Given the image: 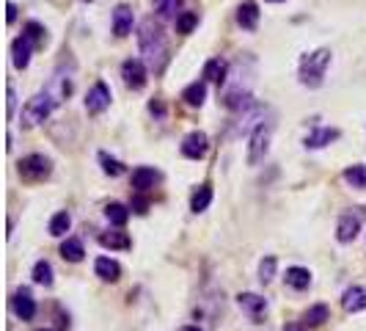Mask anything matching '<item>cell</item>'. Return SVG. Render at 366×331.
Instances as JSON below:
<instances>
[{
	"instance_id": "obj_18",
	"label": "cell",
	"mask_w": 366,
	"mask_h": 331,
	"mask_svg": "<svg viewBox=\"0 0 366 331\" xmlns=\"http://www.w3.org/2000/svg\"><path fill=\"white\" fill-rule=\"evenodd\" d=\"M284 282H286V287L303 293V290L311 287V271H308V268H300V265H292V268H286Z\"/></svg>"
},
{
	"instance_id": "obj_3",
	"label": "cell",
	"mask_w": 366,
	"mask_h": 331,
	"mask_svg": "<svg viewBox=\"0 0 366 331\" xmlns=\"http://www.w3.org/2000/svg\"><path fill=\"white\" fill-rule=\"evenodd\" d=\"M273 130H276V122H273V119H262V122L254 127V133H251V138H248V155H245L248 166H259V163L267 157L270 141H273Z\"/></svg>"
},
{
	"instance_id": "obj_31",
	"label": "cell",
	"mask_w": 366,
	"mask_h": 331,
	"mask_svg": "<svg viewBox=\"0 0 366 331\" xmlns=\"http://www.w3.org/2000/svg\"><path fill=\"white\" fill-rule=\"evenodd\" d=\"M196 25H199V14L196 12H182L176 17V34H193Z\"/></svg>"
},
{
	"instance_id": "obj_23",
	"label": "cell",
	"mask_w": 366,
	"mask_h": 331,
	"mask_svg": "<svg viewBox=\"0 0 366 331\" xmlns=\"http://www.w3.org/2000/svg\"><path fill=\"white\" fill-rule=\"evenodd\" d=\"M182 100H185L191 108H202V105H204V100H207V86H204L202 80L191 83L185 91H182Z\"/></svg>"
},
{
	"instance_id": "obj_9",
	"label": "cell",
	"mask_w": 366,
	"mask_h": 331,
	"mask_svg": "<svg viewBox=\"0 0 366 331\" xmlns=\"http://www.w3.org/2000/svg\"><path fill=\"white\" fill-rule=\"evenodd\" d=\"M108 105H110V89H108L105 80H97V83L88 89V94H86V111H88L91 116H97V113L108 111Z\"/></svg>"
},
{
	"instance_id": "obj_36",
	"label": "cell",
	"mask_w": 366,
	"mask_h": 331,
	"mask_svg": "<svg viewBox=\"0 0 366 331\" xmlns=\"http://www.w3.org/2000/svg\"><path fill=\"white\" fill-rule=\"evenodd\" d=\"M6 100H9V113H6V116H9V122H12V119H14V111H17V94H14V86H12V83H9V89H6Z\"/></svg>"
},
{
	"instance_id": "obj_17",
	"label": "cell",
	"mask_w": 366,
	"mask_h": 331,
	"mask_svg": "<svg viewBox=\"0 0 366 331\" xmlns=\"http://www.w3.org/2000/svg\"><path fill=\"white\" fill-rule=\"evenodd\" d=\"M132 9L130 6H116V12H113V34L119 36V39H124V36H130V31H132Z\"/></svg>"
},
{
	"instance_id": "obj_1",
	"label": "cell",
	"mask_w": 366,
	"mask_h": 331,
	"mask_svg": "<svg viewBox=\"0 0 366 331\" xmlns=\"http://www.w3.org/2000/svg\"><path fill=\"white\" fill-rule=\"evenodd\" d=\"M138 45H141V56L151 64V67H160L168 47H165V34L162 28L149 17L141 23V34H138Z\"/></svg>"
},
{
	"instance_id": "obj_26",
	"label": "cell",
	"mask_w": 366,
	"mask_h": 331,
	"mask_svg": "<svg viewBox=\"0 0 366 331\" xmlns=\"http://www.w3.org/2000/svg\"><path fill=\"white\" fill-rule=\"evenodd\" d=\"M105 218H108L113 227H124V224L130 221V210H127L124 205L113 202V205H108V207H105Z\"/></svg>"
},
{
	"instance_id": "obj_4",
	"label": "cell",
	"mask_w": 366,
	"mask_h": 331,
	"mask_svg": "<svg viewBox=\"0 0 366 331\" xmlns=\"http://www.w3.org/2000/svg\"><path fill=\"white\" fill-rule=\"evenodd\" d=\"M56 105H58V102H56V97H53L50 91H39L36 97H31V100L25 102V108H23V124H25V127L42 124V122L53 113Z\"/></svg>"
},
{
	"instance_id": "obj_22",
	"label": "cell",
	"mask_w": 366,
	"mask_h": 331,
	"mask_svg": "<svg viewBox=\"0 0 366 331\" xmlns=\"http://www.w3.org/2000/svg\"><path fill=\"white\" fill-rule=\"evenodd\" d=\"M341 177H344L347 185H352V188H358V191H366V166H363V163L347 166Z\"/></svg>"
},
{
	"instance_id": "obj_10",
	"label": "cell",
	"mask_w": 366,
	"mask_h": 331,
	"mask_svg": "<svg viewBox=\"0 0 366 331\" xmlns=\"http://www.w3.org/2000/svg\"><path fill=\"white\" fill-rule=\"evenodd\" d=\"M179 149H182V155H185L188 160H202V157L207 155V149H210V138H207L202 130H196V133H188Z\"/></svg>"
},
{
	"instance_id": "obj_14",
	"label": "cell",
	"mask_w": 366,
	"mask_h": 331,
	"mask_svg": "<svg viewBox=\"0 0 366 331\" xmlns=\"http://www.w3.org/2000/svg\"><path fill=\"white\" fill-rule=\"evenodd\" d=\"M237 23L245 31H256V25H259V3L256 0H243L240 9H237Z\"/></svg>"
},
{
	"instance_id": "obj_32",
	"label": "cell",
	"mask_w": 366,
	"mask_h": 331,
	"mask_svg": "<svg viewBox=\"0 0 366 331\" xmlns=\"http://www.w3.org/2000/svg\"><path fill=\"white\" fill-rule=\"evenodd\" d=\"M276 268H278L276 257H265V260L259 262V282H262V284H270V282L276 279Z\"/></svg>"
},
{
	"instance_id": "obj_38",
	"label": "cell",
	"mask_w": 366,
	"mask_h": 331,
	"mask_svg": "<svg viewBox=\"0 0 366 331\" xmlns=\"http://www.w3.org/2000/svg\"><path fill=\"white\" fill-rule=\"evenodd\" d=\"M6 20H9V23H14V20H17V6H14V3H9V6H6Z\"/></svg>"
},
{
	"instance_id": "obj_20",
	"label": "cell",
	"mask_w": 366,
	"mask_h": 331,
	"mask_svg": "<svg viewBox=\"0 0 366 331\" xmlns=\"http://www.w3.org/2000/svg\"><path fill=\"white\" fill-rule=\"evenodd\" d=\"M204 78L207 80H212V83H226L229 80V64L223 61V58H210L207 64H204Z\"/></svg>"
},
{
	"instance_id": "obj_42",
	"label": "cell",
	"mask_w": 366,
	"mask_h": 331,
	"mask_svg": "<svg viewBox=\"0 0 366 331\" xmlns=\"http://www.w3.org/2000/svg\"><path fill=\"white\" fill-rule=\"evenodd\" d=\"M39 331H53V328H39Z\"/></svg>"
},
{
	"instance_id": "obj_29",
	"label": "cell",
	"mask_w": 366,
	"mask_h": 331,
	"mask_svg": "<svg viewBox=\"0 0 366 331\" xmlns=\"http://www.w3.org/2000/svg\"><path fill=\"white\" fill-rule=\"evenodd\" d=\"M99 166H102V172L108 177H121L124 174V163L116 160V157H110L108 152H99Z\"/></svg>"
},
{
	"instance_id": "obj_21",
	"label": "cell",
	"mask_w": 366,
	"mask_h": 331,
	"mask_svg": "<svg viewBox=\"0 0 366 331\" xmlns=\"http://www.w3.org/2000/svg\"><path fill=\"white\" fill-rule=\"evenodd\" d=\"M99 246L102 249H119V251H127V249H132V240L127 238V232H102L99 235Z\"/></svg>"
},
{
	"instance_id": "obj_27",
	"label": "cell",
	"mask_w": 366,
	"mask_h": 331,
	"mask_svg": "<svg viewBox=\"0 0 366 331\" xmlns=\"http://www.w3.org/2000/svg\"><path fill=\"white\" fill-rule=\"evenodd\" d=\"M69 227H72V216H69L66 210H61V213H56L53 221H50V235H53V238H64V235L69 232Z\"/></svg>"
},
{
	"instance_id": "obj_16",
	"label": "cell",
	"mask_w": 366,
	"mask_h": 331,
	"mask_svg": "<svg viewBox=\"0 0 366 331\" xmlns=\"http://www.w3.org/2000/svg\"><path fill=\"white\" fill-rule=\"evenodd\" d=\"M157 180H160V174L151 169V166H138V169L132 172V188H135V194H146L149 188H154Z\"/></svg>"
},
{
	"instance_id": "obj_34",
	"label": "cell",
	"mask_w": 366,
	"mask_h": 331,
	"mask_svg": "<svg viewBox=\"0 0 366 331\" xmlns=\"http://www.w3.org/2000/svg\"><path fill=\"white\" fill-rule=\"evenodd\" d=\"M25 34L36 42V45H45V39H47V31H45V25H39V23H28L25 25Z\"/></svg>"
},
{
	"instance_id": "obj_28",
	"label": "cell",
	"mask_w": 366,
	"mask_h": 331,
	"mask_svg": "<svg viewBox=\"0 0 366 331\" xmlns=\"http://www.w3.org/2000/svg\"><path fill=\"white\" fill-rule=\"evenodd\" d=\"M34 282L36 284H42V287H53V265L47 262V260H39L36 265H34Z\"/></svg>"
},
{
	"instance_id": "obj_30",
	"label": "cell",
	"mask_w": 366,
	"mask_h": 331,
	"mask_svg": "<svg viewBox=\"0 0 366 331\" xmlns=\"http://www.w3.org/2000/svg\"><path fill=\"white\" fill-rule=\"evenodd\" d=\"M325 320H330V309H328L325 304H314V306L306 312V317H303L306 326H322Z\"/></svg>"
},
{
	"instance_id": "obj_12",
	"label": "cell",
	"mask_w": 366,
	"mask_h": 331,
	"mask_svg": "<svg viewBox=\"0 0 366 331\" xmlns=\"http://www.w3.org/2000/svg\"><path fill=\"white\" fill-rule=\"evenodd\" d=\"M12 309H14V315L20 320H34L36 317V301H34L31 290H25V287L17 290L14 298H12Z\"/></svg>"
},
{
	"instance_id": "obj_5",
	"label": "cell",
	"mask_w": 366,
	"mask_h": 331,
	"mask_svg": "<svg viewBox=\"0 0 366 331\" xmlns=\"http://www.w3.org/2000/svg\"><path fill=\"white\" fill-rule=\"evenodd\" d=\"M17 172L25 183H45L53 174V160L45 155H28L17 163Z\"/></svg>"
},
{
	"instance_id": "obj_6",
	"label": "cell",
	"mask_w": 366,
	"mask_h": 331,
	"mask_svg": "<svg viewBox=\"0 0 366 331\" xmlns=\"http://www.w3.org/2000/svg\"><path fill=\"white\" fill-rule=\"evenodd\" d=\"M363 207H352L347 213H341L339 224H336V240L339 243H352L361 232V224H363Z\"/></svg>"
},
{
	"instance_id": "obj_11",
	"label": "cell",
	"mask_w": 366,
	"mask_h": 331,
	"mask_svg": "<svg viewBox=\"0 0 366 331\" xmlns=\"http://www.w3.org/2000/svg\"><path fill=\"white\" fill-rule=\"evenodd\" d=\"M34 47H36V42H34L28 34H23V36L14 39V45H12V61H14L17 69H25V67L31 64V53H34Z\"/></svg>"
},
{
	"instance_id": "obj_13",
	"label": "cell",
	"mask_w": 366,
	"mask_h": 331,
	"mask_svg": "<svg viewBox=\"0 0 366 331\" xmlns=\"http://www.w3.org/2000/svg\"><path fill=\"white\" fill-rule=\"evenodd\" d=\"M341 306H344V312H350V315L363 312V309H366V284H352V287H347L344 295H341Z\"/></svg>"
},
{
	"instance_id": "obj_39",
	"label": "cell",
	"mask_w": 366,
	"mask_h": 331,
	"mask_svg": "<svg viewBox=\"0 0 366 331\" xmlns=\"http://www.w3.org/2000/svg\"><path fill=\"white\" fill-rule=\"evenodd\" d=\"M284 331H303V326H300V323H289Z\"/></svg>"
},
{
	"instance_id": "obj_2",
	"label": "cell",
	"mask_w": 366,
	"mask_h": 331,
	"mask_svg": "<svg viewBox=\"0 0 366 331\" xmlns=\"http://www.w3.org/2000/svg\"><path fill=\"white\" fill-rule=\"evenodd\" d=\"M328 67H330V50H328V47H319V50L303 56L300 69H297V78H300L303 86H308V89H319L322 80H325Z\"/></svg>"
},
{
	"instance_id": "obj_41",
	"label": "cell",
	"mask_w": 366,
	"mask_h": 331,
	"mask_svg": "<svg viewBox=\"0 0 366 331\" xmlns=\"http://www.w3.org/2000/svg\"><path fill=\"white\" fill-rule=\"evenodd\" d=\"M270 3H281V0H270Z\"/></svg>"
},
{
	"instance_id": "obj_25",
	"label": "cell",
	"mask_w": 366,
	"mask_h": 331,
	"mask_svg": "<svg viewBox=\"0 0 366 331\" xmlns=\"http://www.w3.org/2000/svg\"><path fill=\"white\" fill-rule=\"evenodd\" d=\"M210 205H212V185L204 183V185L193 194V199H191V210H193V213H204Z\"/></svg>"
},
{
	"instance_id": "obj_37",
	"label": "cell",
	"mask_w": 366,
	"mask_h": 331,
	"mask_svg": "<svg viewBox=\"0 0 366 331\" xmlns=\"http://www.w3.org/2000/svg\"><path fill=\"white\" fill-rule=\"evenodd\" d=\"M149 111H151V113H157V116H162V113H165V108H162V102H160V100L149 102Z\"/></svg>"
},
{
	"instance_id": "obj_35",
	"label": "cell",
	"mask_w": 366,
	"mask_h": 331,
	"mask_svg": "<svg viewBox=\"0 0 366 331\" xmlns=\"http://www.w3.org/2000/svg\"><path fill=\"white\" fill-rule=\"evenodd\" d=\"M149 205H151V202H149L146 194H138V196L132 199V210H135L138 216H146V213H149Z\"/></svg>"
},
{
	"instance_id": "obj_24",
	"label": "cell",
	"mask_w": 366,
	"mask_h": 331,
	"mask_svg": "<svg viewBox=\"0 0 366 331\" xmlns=\"http://www.w3.org/2000/svg\"><path fill=\"white\" fill-rule=\"evenodd\" d=\"M61 257H64L66 262H80V260L86 257L83 240H77V238H66V240L61 243Z\"/></svg>"
},
{
	"instance_id": "obj_7",
	"label": "cell",
	"mask_w": 366,
	"mask_h": 331,
	"mask_svg": "<svg viewBox=\"0 0 366 331\" xmlns=\"http://www.w3.org/2000/svg\"><path fill=\"white\" fill-rule=\"evenodd\" d=\"M237 306L245 312V317L251 323H262L267 315V298H262L259 293H240L237 295Z\"/></svg>"
},
{
	"instance_id": "obj_40",
	"label": "cell",
	"mask_w": 366,
	"mask_h": 331,
	"mask_svg": "<svg viewBox=\"0 0 366 331\" xmlns=\"http://www.w3.org/2000/svg\"><path fill=\"white\" fill-rule=\"evenodd\" d=\"M179 331H204V328H199V326H185V328H179Z\"/></svg>"
},
{
	"instance_id": "obj_15",
	"label": "cell",
	"mask_w": 366,
	"mask_h": 331,
	"mask_svg": "<svg viewBox=\"0 0 366 331\" xmlns=\"http://www.w3.org/2000/svg\"><path fill=\"white\" fill-rule=\"evenodd\" d=\"M339 130L336 127H317L314 133H308L306 135V149H322V146H328V144H333V141H339Z\"/></svg>"
},
{
	"instance_id": "obj_8",
	"label": "cell",
	"mask_w": 366,
	"mask_h": 331,
	"mask_svg": "<svg viewBox=\"0 0 366 331\" xmlns=\"http://www.w3.org/2000/svg\"><path fill=\"white\" fill-rule=\"evenodd\" d=\"M121 78H124V83L132 89V91H141L143 86H146V64L141 61V58H127L124 64H121Z\"/></svg>"
},
{
	"instance_id": "obj_19",
	"label": "cell",
	"mask_w": 366,
	"mask_h": 331,
	"mask_svg": "<svg viewBox=\"0 0 366 331\" xmlns=\"http://www.w3.org/2000/svg\"><path fill=\"white\" fill-rule=\"evenodd\" d=\"M94 271H97V276L102 279V282H119L121 279V265L116 262V260H110V257H99L97 262H94Z\"/></svg>"
},
{
	"instance_id": "obj_33",
	"label": "cell",
	"mask_w": 366,
	"mask_h": 331,
	"mask_svg": "<svg viewBox=\"0 0 366 331\" xmlns=\"http://www.w3.org/2000/svg\"><path fill=\"white\" fill-rule=\"evenodd\" d=\"M179 3H182V0H154V9H157V14L160 17H173L176 14V9H179Z\"/></svg>"
}]
</instances>
